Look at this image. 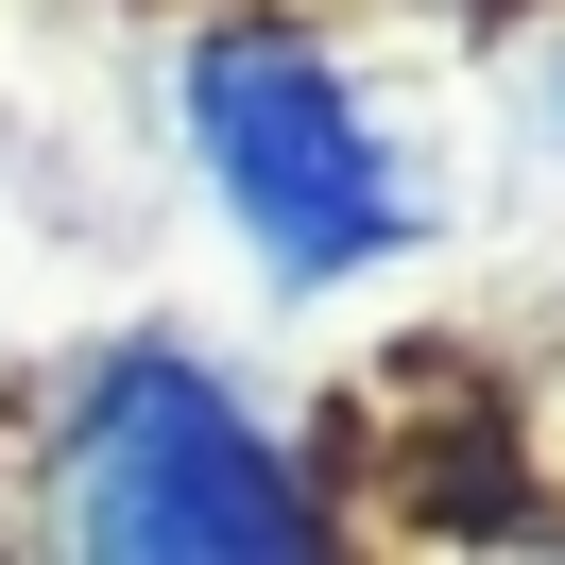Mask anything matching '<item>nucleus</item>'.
<instances>
[{
  "label": "nucleus",
  "mask_w": 565,
  "mask_h": 565,
  "mask_svg": "<svg viewBox=\"0 0 565 565\" xmlns=\"http://www.w3.org/2000/svg\"><path fill=\"white\" fill-rule=\"evenodd\" d=\"M52 497H70V548H120V565H291L326 531L291 446L189 343H104L70 377Z\"/></svg>",
  "instance_id": "1"
},
{
  "label": "nucleus",
  "mask_w": 565,
  "mask_h": 565,
  "mask_svg": "<svg viewBox=\"0 0 565 565\" xmlns=\"http://www.w3.org/2000/svg\"><path fill=\"white\" fill-rule=\"evenodd\" d=\"M189 154H206L223 223H241L291 291L428 241V189H412V154L377 138V104H360L309 35H275V18H223V35L189 52Z\"/></svg>",
  "instance_id": "2"
}]
</instances>
